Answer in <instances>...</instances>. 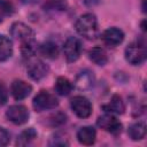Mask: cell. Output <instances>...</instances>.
<instances>
[{
	"instance_id": "9a60e30c",
	"label": "cell",
	"mask_w": 147,
	"mask_h": 147,
	"mask_svg": "<svg viewBox=\"0 0 147 147\" xmlns=\"http://www.w3.org/2000/svg\"><path fill=\"white\" fill-rule=\"evenodd\" d=\"M88 57L90 60L95 63L96 65H105L108 62V56L106 51L100 47V46H95L93 48H91L88 51Z\"/></svg>"
},
{
	"instance_id": "5b68a950",
	"label": "cell",
	"mask_w": 147,
	"mask_h": 147,
	"mask_svg": "<svg viewBox=\"0 0 147 147\" xmlns=\"http://www.w3.org/2000/svg\"><path fill=\"white\" fill-rule=\"evenodd\" d=\"M70 107L75 115L79 118H87L92 114V103L83 95L74 96L70 101Z\"/></svg>"
},
{
	"instance_id": "9c48e42d",
	"label": "cell",
	"mask_w": 147,
	"mask_h": 147,
	"mask_svg": "<svg viewBox=\"0 0 147 147\" xmlns=\"http://www.w3.org/2000/svg\"><path fill=\"white\" fill-rule=\"evenodd\" d=\"M103 42L108 46H111V47H115L119 44L123 42L124 40V32L116 28V26H113V28H109L107 30L103 31L102 36H101Z\"/></svg>"
},
{
	"instance_id": "7402d4cb",
	"label": "cell",
	"mask_w": 147,
	"mask_h": 147,
	"mask_svg": "<svg viewBox=\"0 0 147 147\" xmlns=\"http://www.w3.org/2000/svg\"><path fill=\"white\" fill-rule=\"evenodd\" d=\"M7 100H8V90L2 83H0V106L5 105Z\"/></svg>"
},
{
	"instance_id": "52a82bcc",
	"label": "cell",
	"mask_w": 147,
	"mask_h": 147,
	"mask_svg": "<svg viewBox=\"0 0 147 147\" xmlns=\"http://www.w3.org/2000/svg\"><path fill=\"white\" fill-rule=\"evenodd\" d=\"M29 110L23 105H13L6 111V117L16 125H22L29 121Z\"/></svg>"
},
{
	"instance_id": "277c9868",
	"label": "cell",
	"mask_w": 147,
	"mask_h": 147,
	"mask_svg": "<svg viewBox=\"0 0 147 147\" xmlns=\"http://www.w3.org/2000/svg\"><path fill=\"white\" fill-rule=\"evenodd\" d=\"M28 60H29V62L26 65V71H28V75L31 79L38 82V80H41L44 77L47 76L49 68L45 62H42L39 59H33V56L28 59Z\"/></svg>"
},
{
	"instance_id": "ffe728a7",
	"label": "cell",
	"mask_w": 147,
	"mask_h": 147,
	"mask_svg": "<svg viewBox=\"0 0 147 147\" xmlns=\"http://www.w3.org/2000/svg\"><path fill=\"white\" fill-rule=\"evenodd\" d=\"M0 11L6 15H10L14 11L13 3L8 0H0Z\"/></svg>"
},
{
	"instance_id": "7c38bea8",
	"label": "cell",
	"mask_w": 147,
	"mask_h": 147,
	"mask_svg": "<svg viewBox=\"0 0 147 147\" xmlns=\"http://www.w3.org/2000/svg\"><path fill=\"white\" fill-rule=\"evenodd\" d=\"M77 139L82 145L91 146L95 142L96 132L92 126H83L77 132Z\"/></svg>"
},
{
	"instance_id": "ba28073f",
	"label": "cell",
	"mask_w": 147,
	"mask_h": 147,
	"mask_svg": "<svg viewBox=\"0 0 147 147\" xmlns=\"http://www.w3.org/2000/svg\"><path fill=\"white\" fill-rule=\"evenodd\" d=\"M96 124L100 129L113 134H118L122 131V123L114 116V114L110 113H106L100 116L96 121Z\"/></svg>"
},
{
	"instance_id": "5bb4252c",
	"label": "cell",
	"mask_w": 147,
	"mask_h": 147,
	"mask_svg": "<svg viewBox=\"0 0 147 147\" xmlns=\"http://www.w3.org/2000/svg\"><path fill=\"white\" fill-rule=\"evenodd\" d=\"M14 47L13 41L7 36L0 34V62H5L9 60L13 55Z\"/></svg>"
},
{
	"instance_id": "ac0fdd59",
	"label": "cell",
	"mask_w": 147,
	"mask_h": 147,
	"mask_svg": "<svg viewBox=\"0 0 147 147\" xmlns=\"http://www.w3.org/2000/svg\"><path fill=\"white\" fill-rule=\"evenodd\" d=\"M130 138L132 140H141L146 136V124L144 122H137L133 123L127 131Z\"/></svg>"
},
{
	"instance_id": "8992f818",
	"label": "cell",
	"mask_w": 147,
	"mask_h": 147,
	"mask_svg": "<svg viewBox=\"0 0 147 147\" xmlns=\"http://www.w3.org/2000/svg\"><path fill=\"white\" fill-rule=\"evenodd\" d=\"M82 42L76 37H69L63 45V53L68 62H75L82 54Z\"/></svg>"
},
{
	"instance_id": "8fae6325",
	"label": "cell",
	"mask_w": 147,
	"mask_h": 147,
	"mask_svg": "<svg viewBox=\"0 0 147 147\" xmlns=\"http://www.w3.org/2000/svg\"><path fill=\"white\" fill-rule=\"evenodd\" d=\"M94 83V76H93V72L90 71V70H83L80 71L77 77H76V80H75V85L78 90L80 91H85V90H88L90 87H92Z\"/></svg>"
},
{
	"instance_id": "30bf717a",
	"label": "cell",
	"mask_w": 147,
	"mask_h": 147,
	"mask_svg": "<svg viewBox=\"0 0 147 147\" xmlns=\"http://www.w3.org/2000/svg\"><path fill=\"white\" fill-rule=\"evenodd\" d=\"M10 91L15 100H23L30 95L32 92V86L22 79H15L11 83Z\"/></svg>"
},
{
	"instance_id": "7a4b0ae2",
	"label": "cell",
	"mask_w": 147,
	"mask_h": 147,
	"mask_svg": "<svg viewBox=\"0 0 147 147\" xmlns=\"http://www.w3.org/2000/svg\"><path fill=\"white\" fill-rule=\"evenodd\" d=\"M146 57L147 51L142 41L132 42L125 48V60L132 65H139L144 63Z\"/></svg>"
},
{
	"instance_id": "6da1fadb",
	"label": "cell",
	"mask_w": 147,
	"mask_h": 147,
	"mask_svg": "<svg viewBox=\"0 0 147 147\" xmlns=\"http://www.w3.org/2000/svg\"><path fill=\"white\" fill-rule=\"evenodd\" d=\"M76 31L86 39H95L99 34L98 20L94 14L87 13L82 15L76 22Z\"/></svg>"
},
{
	"instance_id": "3957f363",
	"label": "cell",
	"mask_w": 147,
	"mask_h": 147,
	"mask_svg": "<svg viewBox=\"0 0 147 147\" xmlns=\"http://www.w3.org/2000/svg\"><path fill=\"white\" fill-rule=\"evenodd\" d=\"M32 105L37 111H44L56 108L59 106V100L51 92L42 90L33 98Z\"/></svg>"
},
{
	"instance_id": "2e32d148",
	"label": "cell",
	"mask_w": 147,
	"mask_h": 147,
	"mask_svg": "<svg viewBox=\"0 0 147 147\" xmlns=\"http://www.w3.org/2000/svg\"><path fill=\"white\" fill-rule=\"evenodd\" d=\"M54 90L59 95H68L71 93V91L74 90V85L72 83L65 78V77H57L55 84H54Z\"/></svg>"
},
{
	"instance_id": "d6986e66",
	"label": "cell",
	"mask_w": 147,
	"mask_h": 147,
	"mask_svg": "<svg viewBox=\"0 0 147 147\" xmlns=\"http://www.w3.org/2000/svg\"><path fill=\"white\" fill-rule=\"evenodd\" d=\"M36 138H37V131H36L33 127H29V129L22 131V132L18 134L16 144H17L18 146H25V145L30 144V142H31L33 139H36Z\"/></svg>"
},
{
	"instance_id": "e0dca14e",
	"label": "cell",
	"mask_w": 147,
	"mask_h": 147,
	"mask_svg": "<svg viewBox=\"0 0 147 147\" xmlns=\"http://www.w3.org/2000/svg\"><path fill=\"white\" fill-rule=\"evenodd\" d=\"M39 53L47 59H56L59 55V47L53 41H46L39 46Z\"/></svg>"
},
{
	"instance_id": "4fadbf2b",
	"label": "cell",
	"mask_w": 147,
	"mask_h": 147,
	"mask_svg": "<svg viewBox=\"0 0 147 147\" xmlns=\"http://www.w3.org/2000/svg\"><path fill=\"white\" fill-rule=\"evenodd\" d=\"M102 108H103V110H105L106 113L121 115V114H123L124 110H125V105H124L123 99H122L119 95L115 94V95H113L110 102L107 103V105H105Z\"/></svg>"
},
{
	"instance_id": "44dd1931",
	"label": "cell",
	"mask_w": 147,
	"mask_h": 147,
	"mask_svg": "<svg viewBox=\"0 0 147 147\" xmlns=\"http://www.w3.org/2000/svg\"><path fill=\"white\" fill-rule=\"evenodd\" d=\"M10 140V136H9V132L3 129V127H0V147L2 146H6Z\"/></svg>"
}]
</instances>
